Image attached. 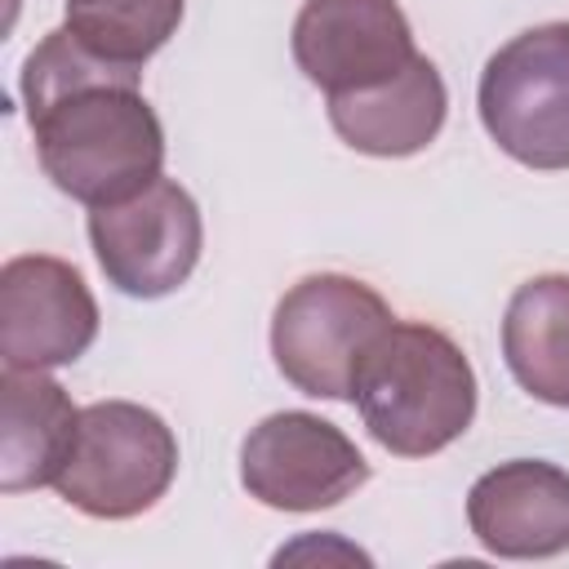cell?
I'll use <instances>...</instances> for the list:
<instances>
[{"label":"cell","instance_id":"5bb4252c","mask_svg":"<svg viewBox=\"0 0 569 569\" xmlns=\"http://www.w3.org/2000/svg\"><path fill=\"white\" fill-rule=\"evenodd\" d=\"M187 0H67V31L93 53L142 67L182 22Z\"/></svg>","mask_w":569,"mask_h":569},{"label":"cell","instance_id":"9c48e42d","mask_svg":"<svg viewBox=\"0 0 569 569\" xmlns=\"http://www.w3.org/2000/svg\"><path fill=\"white\" fill-rule=\"evenodd\" d=\"M413 58V31L396 0H307L293 18V62L329 98L373 89Z\"/></svg>","mask_w":569,"mask_h":569},{"label":"cell","instance_id":"8992f818","mask_svg":"<svg viewBox=\"0 0 569 569\" xmlns=\"http://www.w3.org/2000/svg\"><path fill=\"white\" fill-rule=\"evenodd\" d=\"M89 244L102 276L129 298H164L200 262L204 222L187 187L156 178L142 191L89 209Z\"/></svg>","mask_w":569,"mask_h":569},{"label":"cell","instance_id":"4fadbf2b","mask_svg":"<svg viewBox=\"0 0 569 569\" xmlns=\"http://www.w3.org/2000/svg\"><path fill=\"white\" fill-rule=\"evenodd\" d=\"M502 356L533 400L569 409V276H533L511 293Z\"/></svg>","mask_w":569,"mask_h":569},{"label":"cell","instance_id":"6da1fadb","mask_svg":"<svg viewBox=\"0 0 569 569\" xmlns=\"http://www.w3.org/2000/svg\"><path fill=\"white\" fill-rule=\"evenodd\" d=\"M22 107L40 169L89 209L116 204L160 178L164 129L142 98V67H120L67 27L22 62Z\"/></svg>","mask_w":569,"mask_h":569},{"label":"cell","instance_id":"ba28073f","mask_svg":"<svg viewBox=\"0 0 569 569\" xmlns=\"http://www.w3.org/2000/svg\"><path fill=\"white\" fill-rule=\"evenodd\" d=\"M98 338V302L84 276L53 253H18L0 267V356L9 369H58Z\"/></svg>","mask_w":569,"mask_h":569},{"label":"cell","instance_id":"8fae6325","mask_svg":"<svg viewBox=\"0 0 569 569\" xmlns=\"http://www.w3.org/2000/svg\"><path fill=\"white\" fill-rule=\"evenodd\" d=\"M449 111V93L445 80L436 71L431 58H413L405 71H396L391 80L373 84V89H356V93H333L329 98V124L333 133L365 151V156H413L422 151Z\"/></svg>","mask_w":569,"mask_h":569},{"label":"cell","instance_id":"30bf717a","mask_svg":"<svg viewBox=\"0 0 569 569\" xmlns=\"http://www.w3.org/2000/svg\"><path fill=\"white\" fill-rule=\"evenodd\" d=\"M467 525L485 551L507 560L569 551V471L538 458L498 462L471 485Z\"/></svg>","mask_w":569,"mask_h":569},{"label":"cell","instance_id":"5b68a950","mask_svg":"<svg viewBox=\"0 0 569 569\" xmlns=\"http://www.w3.org/2000/svg\"><path fill=\"white\" fill-rule=\"evenodd\" d=\"M489 138L529 169H569V22L511 36L480 71Z\"/></svg>","mask_w":569,"mask_h":569},{"label":"cell","instance_id":"7a4b0ae2","mask_svg":"<svg viewBox=\"0 0 569 569\" xmlns=\"http://www.w3.org/2000/svg\"><path fill=\"white\" fill-rule=\"evenodd\" d=\"M351 400L387 453L427 458L471 427L476 373L445 329L391 320L365 347L351 373Z\"/></svg>","mask_w":569,"mask_h":569},{"label":"cell","instance_id":"52a82bcc","mask_svg":"<svg viewBox=\"0 0 569 569\" xmlns=\"http://www.w3.org/2000/svg\"><path fill=\"white\" fill-rule=\"evenodd\" d=\"M369 480L356 440L302 409L262 418L240 445V485L271 511L338 507Z\"/></svg>","mask_w":569,"mask_h":569},{"label":"cell","instance_id":"277c9868","mask_svg":"<svg viewBox=\"0 0 569 569\" xmlns=\"http://www.w3.org/2000/svg\"><path fill=\"white\" fill-rule=\"evenodd\" d=\"M391 307L351 276L320 271L298 280L271 316V356L284 382L316 400L351 396L365 347L391 325Z\"/></svg>","mask_w":569,"mask_h":569},{"label":"cell","instance_id":"3957f363","mask_svg":"<svg viewBox=\"0 0 569 569\" xmlns=\"http://www.w3.org/2000/svg\"><path fill=\"white\" fill-rule=\"evenodd\" d=\"M178 471V440L156 409L133 400H98L80 409L76 445L53 489L93 520H129L151 511Z\"/></svg>","mask_w":569,"mask_h":569},{"label":"cell","instance_id":"7c38bea8","mask_svg":"<svg viewBox=\"0 0 569 569\" xmlns=\"http://www.w3.org/2000/svg\"><path fill=\"white\" fill-rule=\"evenodd\" d=\"M80 409L44 369L0 373V489L22 493L53 485L71 458Z\"/></svg>","mask_w":569,"mask_h":569}]
</instances>
